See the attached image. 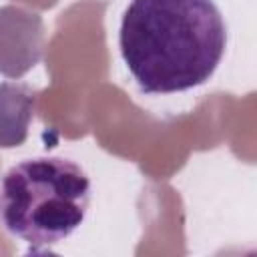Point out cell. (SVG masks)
Here are the masks:
<instances>
[{
	"label": "cell",
	"instance_id": "obj_1",
	"mask_svg": "<svg viewBox=\"0 0 257 257\" xmlns=\"http://www.w3.org/2000/svg\"><path fill=\"white\" fill-rule=\"evenodd\" d=\"M227 46V26L213 0H131L118 48L147 94L183 92L205 84Z\"/></svg>",
	"mask_w": 257,
	"mask_h": 257
},
{
	"label": "cell",
	"instance_id": "obj_2",
	"mask_svg": "<svg viewBox=\"0 0 257 257\" xmlns=\"http://www.w3.org/2000/svg\"><path fill=\"white\" fill-rule=\"evenodd\" d=\"M90 205L86 171L66 157H34L0 179V225L32 249L56 245L84 221Z\"/></svg>",
	"mask_w": 257,
	"mask_h": 257
}]
</instances>
